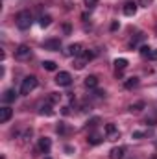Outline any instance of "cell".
Returning <instances> with one entry per match:
<instances>
[{
	"label": "cell",
	"mask_w": 157,
	"mask_h": 159,
	"mask_svg": "<svg viewBox=\"0 0 157 159\" xmlns=\"http://www.w3.org/2000/svg\"><path fill=\"white\" fill-rule=\"evenodd\" d=\"M141 41H144V34H137V35H135V37L131 39V43H129V46H131V48H135V46H137V44H139Z\"/></svg>",
	"instance_id": "44dd1931"
},
{
	"label": "cell",
	"mask_w": 157,
	"mask_h": 159,
	"mask_svg": "<svg viewBox=\"0 0 157 159\" xmlns=\"http://www.w3.org/2000/svg\"><path fill=\"white\" fill-rule=\"evenodd\" d=\"M146 135H148L146 131H133V133H131L133 139H142V137H146Z\"/></svg>",
	"instance_id": "484cf974"
},
{
	"label": "cell",
	"mask_w": 157,
	"mask_h": 159,
	"mask_svg": "<svg viewBox=\"0 0 157 159\" xmlns=\"http://www.w3.org/2000/svg\"><path fill=\"white\" fill-rule=\"evenodd\" d=\"M11 117H13V109H11V107H7V106L0 107V122H2V124L7 122Z\"/></svg>",
	"instance_id": "30bf717a"
},
{
	"label": "cell",
	"mask_w": 157,
	"mask_h": 159,
	"mask_svg": "<svg viewBox=\"0 0 157 159\" xmlns=\"http://www.w3.org/2000/svg\"><path fill=\"white\" fill-rule=\"evenodd\" d=\"M56 129H57V133H65V131H67V129H65V124H63V122H61V124H59V126H57Z\"/></svg>",
	"instance_id": "f546056e"
},
{
	"label": "cell",
	"mask_w": 157,
	"mask_h": 159,
	"mask_svg": "<svg viewBox=\"0 0 157 159\" xmlns=\"http://www.w3.org/2000/svg\"><path fill=\"white\" fill-rule=\"evenodd\" d=\"M137 85H139V78H137V76H131V78H128L124 81V87H126V89H133V87H137Z\"/></svg>",
	"instance_id": "e0dca14e"
},
{
	"label": "cell",
	"mask_w": 157,
	"mask_h": 159,
	"mask_svg": "<svg viewBox=\"0 0 157 159\" xmlns=\"http://www.w3.org/2000/svg\"><path fill=\"white\" fill-rule=\"evenodd\" d=\"M85 63H87V61H85L83 57H79V59H76V61H74V69H78V70H81V69L85 67Z\"/></svg>",
	"instance_id": "cb8c5ba5"
},
{
	"label": "cell",
	"mask_w": 157,
	"mask_h": 159,
	"mask_svg": "<svg viewBox=\"0 0 157 159\" xmlns=\"http://www.w3.org/2000/svg\"><path fill=\"white\" fill-rule=\"evenodd\" d=\"M118 26H120V24H118V20H113V22H111V30H113V32L118 30Z\"/></svg>",
	"instance_id": "4dcf8cb0"
},
{
	"label": "cell",
	"mask_w": 157,
	"mask_h": 159,
	"mask_svg": "<svg viewBox=\"0 0 157 159\" xmlns=\"http://www.w3.org/2000/svg\"><path fill=\"white\" fill-rule=\"evenodd\" d=\"M124 156H126V148L124 146H115L109 152V159H124Z\"/></svg>",
	"instance_id": "9c48e42d"
},
{
	"label": "cell",
	"mask_w": 157,
	"mask_h": 159,
	"mask_svg": "<svg viewBox=\"0 0 157 159\" xmlns=\"http://www.w3.org/2000/svg\"><path fill=\"white\" fill-rule=\"evenodd\" d=\"M50 148H52V141H50L48 137H41L39 139V150L41 152H44V154H48Z\"/></svg>",
	"instance_id": "8fae6325"
},
{
	"label": "cell",
	"mask_w": 157,
	"mask_h": 159,
	"mask_svg": "<svg viewBox=\"0 0 157 159\" xmlns=\"http://www.w3.org/2000/svg\"><path fill=\"white\" fill-rule=\"evenodd\" d=\"M87 141H89V144H100V143L104 141V137H102L100 133H96V131H92V133L89 135V139H87Z\"/></svg>",
	"instance_id": "9a60e30c"
},
{
	"label": "cell",
	"mask_w": 157,
	"mask_h": 159,
	"mask_svg": "<svg viewBox=\"0 0 157 159\" xmlns=\"http://www.w3.org/2000/svg\"><path fill=\"white\" fill-rule=\"evenodd\" d=\"M148 59H150V61H157V48H152V52H150Z\"/></svg>",
	"instance_id": "4316f807"
},
{
	"label": "cell",
	"mask_w": 157,
	"mask_h": 159,
	"mask_svg": "<svg viewBox=\"0 0 157 159\" xmlns=\"http://www.w3.org/2000/svg\"><path fill=\"white\" fill-rule=\"evenodd\" d=\"M15 20H17V28L24 32V30H28L32 26V13L30 11H20Z\"/></svg>",
	"instance_id": "6da1fadb"
},
{
	"label": "cell",
	"mask_w": 157,
	"mask_h": 159,
	"mask_svg": "<svg viewBox=\"0 0 157 159\" xmlns=\"http://www.w3.org/2000/svg\"><path fill=\"white\" fill-rule=\"evenodd\" d=\"M35 87H37V78L35 76H26V78L22 80V85H20V94L28 96Z\"/></svg>",
	"instance_id": "7a4b0ae2"
},
{
	"label": "cell",
	"mask_w": 157,
	"mask_h": 159,
	"mask_svg": "<svg viewBox=\"0 0 157 159\" xmlns=\"http://www.w3.org/2000/svg\"><path fill=\"white\" fill-rule=\"evenodd\" d=\"M44 159H50V157H44Z\"/></svg>",
	"instance_id": "836d02e7"
},
{
	"label": "cell",
	"mask_w": 157,
	"mask_h": 159,
	"mask_svg": "<svg viewBox=\"0 0 157 159\" xmlns=\"http://www.w3.org/2000/svg\"><path fill=\"white\" fill-rule=\"evenodd\" d=\"M39 113H41V115H46V117H52V115H54V109H52V104H50V102H46L44 106H41Z\"/></svg>",
	"instance_id": "2e32d148"
},
{
	"label": "cell",
	"mask_w": 157,
	"mask_h": 159,
	"mask_svg": "<svg viewBox=\"0 0 157 159\" xmlns=\"http://www.w3.org/2000/svg\"><path fill=\"white\" fill-rule=\"evenodd\" d=\"M137 9H139V4L137 2H126L124 7H122V11H124L126 17H133L137 13Z\"/></svg>",
	"instance_id": "8992f818"
},
{
	"label": "cell",
	"mask_w": 157,
	"mask_h": 159,
	"mask_svg": "<svg viewBox=\"0 0 157 159\" xmlns=\"http://www.w3.org/2000/svg\"><path fill=\"white\" fill-rule=\"evenodd\" d=\"M105 137H107V141H117L120 139V131H118V128L113 124V122H109V124H105Z\"/></svg>",
	"instance_id": "3957f363"
},
{
	"label": "cell",
	"mask_w": 157,
	"mask_h": 159,
	"mask_svg": "<svg viewBox=\"0 0 157 159\" xmlns=\"http://www.w3.org/2000/svg\"><path fill=\"white\" fill-rule=\"evenodd\" d=\"M61 100V94L59 93H50V96H48V102L50 104H56V102H59Z\"/></svg>",
	"instance_id": "603a6c76"
},
{
	"label": "cell",
	"mask_w": 157,
	"mask_h": 159,
	"mask_svg": "<svg viewBox=\"0 0 157 159\" xmlns=\"http://www.w3.org/2000/svg\"><path fill=\"white\" fill-rule=\"evenodd\" d=\"M50 24H52V17H50V15H41V19H39L41 28H48Z\"/></svg>",
	"instance_id": "ac0fdd59"
},
{
	"label": "cell",
	"mask_w": 157,
	"mask_h": 159,
	"mask_svg": "<svg viewBox=\"0 0 157 159\" xmlns=\"http://www.w3.org/2000/svg\"><path fill=\"white\" fill-rule=\"evenodd\" d=\"M144 109V102H137V104H131L129 106V111L131 113H139V111H142Z\"/></svg>",
	"instance_id": "ffe728a7"
},
{
	"label": "cell",
	"mask_w": 157,
	"mask_h": 159,
	"mask_svg": "<svg viewBox=\"0 0 157 159\" xmlns=\"http://www.w3.org/2000/svg\"><path fill=\"white\" fill-rule=\"evenodd\" d=\"M59 46H61V41L59 39H46L43 43L44 50H59Z\"/></svg>",
	"instance_id": "ba28073f"
},
{
	"label": "cell",
	"mask_w": 157,
	"mask_h": 159,
	"mask_svg": "<svg viewBox=\"0 0 157 159\" xmlns=\"http://www.w3.org/2000/svg\"><path fill=\"white\" fill-rule=\"evenodd\" d=\"M150 52H152V48H150V46H146V44H142V46H141V56L148 57V56H150Z\"/></svg>",
	"instance_id": "d4e9b609"
},
{
	"label": "cell",
	"mask_w": 157,
	"mask_h": 159,
	"mask_svg": "<svg viewBox=\"0 0 157 159\" xmlns=\"http://www.w3.org/2000/svg\"><path fill=\"white\" fill-rule=\"evenodd\" d=\"M56 83H57L59 87H69V85L72 83V76H70V72H59V74L56 76Z\"/></svg>",
	"instance_id": "277c9868"
},
{
	"label": "cell",
	"mask_w": 157,
	"mask_h": 159,
	"mask_svg": "<svg viewBox=\"0 0 157 159\" xmlns=\"http://www.w3.org/2000/svg\"><path fill=\"white\" fill-rule=\"evenodd\" d=\"M152 159H157V156H154V157H152Z\"/></svg>",
	"instance_id": "d6a6232c"
},
{
	"label": "cell",
	"mask_w": 157,
	"mask_h": 159,
	"mask_svg": "<svg viewBox=\"0 0 157 159\" xmlns=\"http://www.w3.org/2000/svg\"><path fill=\"white\" fill-rule=\"evenodd\" d=\"M83 83H85V87H87V89H96V87H98V78L91 74V76H87V78H85Z\"/></svg>",
	"instance_id": "4fadbf2b"
},
{
	"label": "cell",
	"mask_w": 157,
	"mask_h": 159,
	"mask_svg": "<svg viewBox=\"0 0 157 159\" xmlns=\"http://www.w3.org/2000/svg\"><path fill=\"white\" fill-rule=\"evenodd\" d=\"M81 57H83L85 61H91V59H94V57H96V52H92V50H85Z\"/></svg>",
	"instance_id": "7402d4cb"
},
{
	"label": "cell",
	"mask_w": 157,
	"mask_h": 159,
	"mask_svg": "<svg viewBox=\"0 0 157 159\" xmlns=\"http://www.w3.org/2000/svg\"><path fill=\"white\" fill-rule=\"evenodd\" d=\"M128 67V59L120 57V59H115V69H117V74H122V70H126Z\"/></svg>",
	"instance_id": "5bb4252c"
},
{
	"label": "cell",
	"mask_w": 157,
	"mask_h": 159,
	"mask_svg": "<svg viewBox=\"0 0 157 159\" xmlns=\"http://www.w3.org/2000/svg\"><path fill=\"white\" fill-rule=\"evenodd\" d=\"M43 69H44V70L54 72V70H57V65H56L54 61H43Z\"/></svg>",
	"instance_id": "d6986e66"
},
{
	"label": "cell",
	"mask_w": 157,
	"mask_h": 159,
	"mask_svg": "<svg viewBox=\"0 0 157 159\" xmlns=\"http://www.w3.org/2000/svg\"><path fill=\"white\" fill-rule=\"evenodd\" d=\"M152 2H154V0H139V6H142V7H148Z\"/></svg>",
	"instance_id": "f1b7e54d"
},
{
	"label": "cell",
	"mask_w": 157,
	"mask_h": 159,
	"mask_svg": "<svg viewBox=\"0 0 157 159\" xmlns=\"http://www.w3.org/2000/svg\"><path fill=\"white\" fill-rule=\"evenodd\" d=\"M2 100H4L6 104H11V102H15V100H17V93H15V89H7V91L2 94Z\"/></svg>",
	"instance_id": "7c38bea8"
},
{
	"label": "cell",
	"mask_w": 157,
	"mask_h": 159,
	"mask_svg": "<svg viewBox=\"0 0 157 159\" xmlns=\"http://www.w3.org/2000/svg\"><path fill=\"white\" fill-rule=\"evenodd\" d=\"M61 111H63V115H69V113H70V107H69V106H65Z\"/></svg>",
	"instance_id": "1f68e13d"
},
{
	"label": "cell",
	"mask_w": 157,
	"mask_h": 159,
	"mask_svg": "<svg viewBox=\"0 0 157 159\" xmlns=\"http://www.w3.org/2000/svg\"><path fill=\"white\" fill-rule=\"evenodd\" d=\"M83 2H85V6H87V7H94V6L98 4V0H83Z\"/></svg>",
	"instance_id": "83f0119b"
},
{
	"label": "cell",
	"mask_w": 157,
	"mask_h": 159,
	"mask_svg": "<svg viewBox=\"0 0 157 159\" xmlns=\"http://www.w3.org/2000/svg\"><path fill=\"white\" fill-rule=\"evenodd\" d=\"M30 54H32V50H30L28 44H20V46L15 50V57H17V59H28Z\"/></svg>",
	"instance_id": "5b68a950"
},
{
	"label": "cell",
	"mask_w": 157,
	"mask_h": 159,
	"mask_svg": "<svg viewBox=\"0 0 157 159\" xmlns=\"http://www.w3.org/2000/svg\"><path fill=\"white\" fill-rule=\"evenodd\" d=\"M83 52H85V48H83V44H81V43H74V44H70V46H69V54H70V56H74V57H81V56H83Z\"/></svg>",
	"instance_id": "52a82bcc"
}]
</instances>
